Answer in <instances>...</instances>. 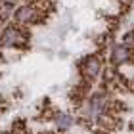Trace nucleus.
Instances as JSON below:
<instances>
[{
    "label": "nucleus",
    "instance_id": "f257e3e1",
    "mask_svg": "<svg viewBox=\"0 0 134 134\" xmlns=\"http://www.w3.org/2000/svg\"><path fill=\"white\" fill-rule=\"evenodd\" d=\"M100 69H102L100 56H90V58H86V59L81 63V73H82L84 79H88V81H92L94 77H98Z\"/></svg>",
    "mask_w": 134,
    "mask_h": 134
},
{
    "label": "nucleus",
    "instance_id": "f03ea898",
    "mask_svg": "<svg viewBox=\"0 0 134 134\" xmlns=\"http://www.w3.org/2000/svg\"><path fill=\"white\" fill-rule=\"evenodd\" d=\"M129 59H130V50H129V48H125L123 44L113 48V54H111V62H113V63L123 65V63L129 62Z\"/></svg>",
    "mask_w": 134,
    "mask_h": 134
},
{
    "label": "nucleus",
    "instance_id": "7ed1b4c3",
    "mask_svg": "<svg viewBox=\"0 0 134 134\" xmlns=\"http://www.w3.org/2000/svg\"><path fill=\"white\" fill-rule=\"evenodd\" d=\"M123 2H130V0H123Z\"/></svg>",
    "mask_w": 134,
    "mask_h": 134
}]
</instances>
